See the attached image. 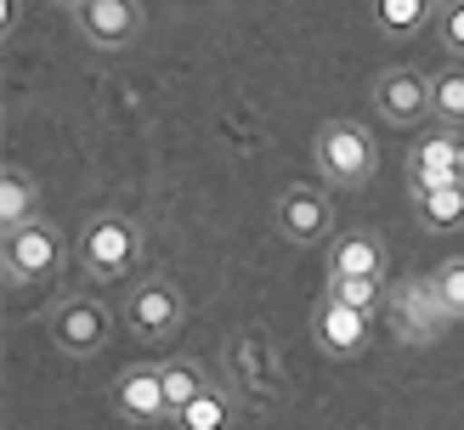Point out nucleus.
I'll use <instances>...</instances> for the list:
<instances>
[{
	"label": "nucleus",
	"mask_w": 464,
	"mask_h": 430,
	"mask_svg": "<svg viewBox=\"0 0 464 430\" xmlns=\"http://www.w3.org/2000/svg\"><path fill=\"white\" fill-rule=\"evenodd\" d=\"M312 165H317L323 181L357 193L380 170V142H374V130L357 125V119H323L317 136H312Z\"/></svg>",
	"instance_id": "f257e3e1"
},
{
	"label": "nucleus",
	"mask_w": 464,
	"mask_h": 430,
	"mask_svg": "<svg viewBox=\"0 0 464 430\" xmlns=\"http://www.w3.org/2000/svg\"><path fill=\"white\" fill-rule=\"evenodd\" d=\"M74 261L85 278L97 283H113V278H130L136 261H142V226L120 210H102L91 215L80 233H74Z\"/></svg>",
	"instance_id": "f03ea898"
},
{
	"label": "nucleus",
	"mask_w": 464,
	"mask_h": 430,
	"mask_svg": "<svg viewBox=\"0 0 464 430\" xmlns=\"http://www.w3.org/2000/svg\"><path fill=\"white\" fill-rule=\"evenodd\" d=\"M120 323L142 346H170L188 329V301H181V289L170 278H136L120 301Z\"/></svg>",
	"instance_id": "7ed1b4c3"
},
{
	"label": "nucleus",
	"mask_w": 464,
	"mask_h": 430,
	"mask_svg": "<svg viewBox=\"0 0 464 430\" xmlns=\"http://www.w3.org/2000/svg\"><path fill=\"white\" fill-rule=\"evenodd\" d=\"M68 261V238L57 233V221L45 215H29L6 226L0 238V266H6V283H52Z\"/></svg>",
	"instance_id": "20e7f679"
},
{
	"label": "nucleus",
	"mask_w": 464,
	"mask_h": 430,
	"mask_svg": "<svg viewBox=\"0 0 464 430\" xmlns=\"http://www.w3.org/2000/svg\"><path fill=\"white\" fill-rule=\"evenodd\" d=\"M227 379L238 385V397L255 402L261 414H272L277 402H284V368H277V351H272V339L261 329H238L227 339Z\"/></svg>",
	"instance_id": "39448f33"
},
{
	"label": "nucleus",
	"mask_w": 464,
	"mask_h": 430,
	"mask_svg": "<svg viewBox=\"0 0 464 430\" xmlns=\"http://www.w3.org/2000/svg\"><path fill=\"white\" fill-rule=\"evenodd\" d=\"M385 317H391V334H397L402 346H436V339L453 329V317L436 301L430 278H397L391 283L385 289Z\"/></svg>",
	"instance_id": "423d86ee"
},
{
	"label": "nucleus",
	"mask_w": 464,
	"mask_h": 430,
	"mask_svg": "<svg viewBox=\"0 0 464 430\" xmlns=\"http://www.w3.org/2000/svg\"><path fill=\"white\" fill-rule=\"evenodd\" d=\"M113 334V311L91 294H68V301L52 311V346L63 357H97Z\"/></svg>",
	"instance_id": "0eeeda50"
},
{
	"label": "nucleus",
	"mask_w": 464,
	"mask_h": 430,
	"mask_svg": "<svg viewBox=\"0 0 464 430\" xmlns=\"http://www.w3.org/2000/svg\"><path fill=\"white\" fill-rule=\"evenodd\" d=\"M368 334H374V317L357 311V306H345V301H334V294H323V301L312 306V346L323 357L352 362V357L368 351Z\"/></svg>",
	"instance_id": "6e6552de"
},
{
	"label": "nucleus",
	"mask_w": 464,
	"mask_h": 430,
	"mask_svg": "<svg viewBox=\"0 0 464 430\" xmlns=\"http://www.w3.org/2000/svg\"><path fill=\"white\" fill-rule=\"evenodd\" d=\"M272 221H277V238H284V244H300V249H306V244H323V238H329L334 204H329V193H323V187L300 181V187H284V193H277Z\"/></svg>",
	"instance_id": "1a4fd4ad"
},
{
	"label": "nucleus",
	"mask_w": 464,
	"mask_h": 430,
	"mask_svg": "<svg viewBox=\"0 0 464 430\" xmlns=\"http://www.w3.org/2000/svg\"><path fill=\"white\" fill-rule=\"evenodd\" d=\"M368 97H374L380 119L397 125V130L430 119V74H420V68H385V74H374Z\"/></svg>",
	"instance_id": "9d476101"
},
{
	"label": "nucleus",
	"mask_w": 464,
	"mask_h": 430,
	"mask_svg": "<svg viewBox=\"0 0 464 430\" xmlns=\"http://www.w3.org/2000/svg\"><path fill=\"white\" fill-rule=\"evenodd\" d=\"M74 29L85 45L97 52H125L142 34V6L136 0H80L74 6Z\"/></svg>",
	"instance_id": "9b49d317"
},
{
	"label": "nucleus",
	"mask_w": 464,
	"mask_h": 430,
	"mask_svg": "<svg viewBox=\"0 0 464 430\" xmlns=\"http://www.w3.org/2000/svg\"><path fill=\"white\" fill-rule=\"evenodd\" d=\"M459 176H464V130L442 125L436 136H420L408 148V193L436 187V181H459Z\"/></svg>",
	"instance_id": "f8f14e48"
},
{
	"label": "nucleus",
	"mask_w": 464,
	"mask_h": 430,
	"mask_svg": "<svg viewBox=\"0 0 464 430\" xmlns=\"http://www.w3.org/2000/svg\"><path fill=\"white\" fill-rule=\"evenodd\" d=\"M113 407H120L125 425H165L170 419V402H165V374L136 362L113 379Z\"/></svg>",
	"instance_id": "ddd939ff"
},
{
	"label": "nucleus",
	"mask_w": 464,
	"mask_h": 430,
	"mask_svg": "<svg viewBox=\"0 0 464 430\" xmlns=\"http://www.w3.org/2000/svg\"><path fill=\"white\" fill-rule=\"evenodd\" d=\"M385 244H380V233H340V238H329V272L323 278H385Z\"/></svg>",
	"instance_id": "4468645a"
},
{
	"label": "nucleus",
	"mask_w": 464,
	"mask_h": 430,
	"mask_svg": "<svg viewBox=\"0 0 464 430\" xmlns=\"http://www.w3.org/2000/svg\"><path fill=\"white\" fill-rule=\"evenodd\" d=\"M413 215L430 233H459L464 226V176L459 181H436V187H413Z\"/></svg>",
	"instance_id": "2eb2a0df"
},
{
	"label": "nucleus",
	"mask_w": 464,
	"mask_h": 430,
	"mask_svg": "<svg viewBox=\"0 0 464 430\" xmlns=\"http://www.w3.org/2000/svg\"><path fill=\"white\" fill-rule=\"evenodd\" d=\"M238 425V402H232L221 385H204V391L176 414V430H232Z\"/></svg>",
	"instance_id": "dca6fc26"
},
{
	"label": "nucleus",
	"mask_w": 464,
	"mask_h": 430,
	"mask_svg": "<svg viewBox=\"0 0 464 430\" xmlns=\"http://www.w3.org/2000/svg\"><path fill=\"white\" fill-rule=\"evenodd\" d=\"M34 204H40V181H34L29 170H23V165H6V170H0V226H17V221L40 215Z\"/></svg>",
	"instance_id": "f3484780"
},
{
	"label": "nucleus",
	"mask_w": 464,
	"mask_h": 430,
	"mask_svg": "<svg viewBox=\"0 0 464 430\" xmlns=\"http://www.w3.org/2000/svg\"><path fill=\"white\" fill-rule=\"evenodd\" d=\"M430 113L442 125L464 130V62L442 68V74H430Z\"/></svg>",
	"instance_id": "a211bd4d"
},
{
	"label": "nucleus",
	"mask_w": 464,
	"mask_h": 430,
	"mask_svg": "<svg viewBox=\"0 0 464 430\" xmlns=\"http://www.w3.org/2000/svg\"><path fill=\"white\" fill-rule=\"evenodd\" d=\"M159 374H165V402H170V419H176L181 407H188V402L204 391V385H210V374H204L193 357H170Z\"/></svg>",
	"instance_id": "6ab92c4d"
},
{
	"label": "nucleus",
	"mask_w": 464,
	"mask_h": 430,
	"mask_svg": "<svg viewBox=\"0 0 464 430\" xmlns=\"http://www.w3.org/2000/svg\"><path fill=\"white\" fill-rule=\"evenodd\" d=\"M425 17H430L425 0H374V29L391 34V40L420 34V29H425Z\"/></svg>",
	"instance_id": "aec40b11"
},
{
	"label": "nucleus",
	"mask_w": 464,
	"mask_h": 430,
	"mask_svg": "<svg viewBox=\"0 0 464 430\" xmlns=\"http://www.w3.org/2000/svg\"><path fill=\"white\" fill-rule=\"evenodd\" d=\"M385 278H323V294H334V301H345V306H357V311H385Z\"/></svg>",
	"instance_id": "412c9836"
},
{
	"label": "nucleus",
	"mask_w": 464,
	"mask_h": 430,
	"mask_svg": "<svg viewBox=\"0 0 464 430\" xmlns=\"http://www.w3.org/2000/svg\"><path fill=\"white\" fill-rule=\"evenodd\" d=\"M430 289H436V301L448 306L453 323H464V255H448L442 266L430 272Z\"/></svg>",
	"instance_id": "4be33fe9"
},
{
	"label": "nucleus",
	"mask_w": 464,
	"mask_h": 430,
	"mask_svg": "<svg viewBox=\"0 0 464 430\" xmlns=\"http://www.w3.org/2000/svg\"><path fill=\"white\" fill-rule=\"evenodd\" d=\"M436 45L464 62V0H442L436 6Z\"/></svg>",
	"instance_id": "5701e85b"
},
{
	"label": "nucleus",
	"mask_w": 464,
	"mask_h": 430,
	"mask_svg": "<svg viewBox=\"0 0 464 430\" xmlns=\"http://www.w3.org/2000/svg\"><path fill=\"white\" fill-rule=\"evenodd\" d=\"M17 6H23V0H6V6H0V34L17 29Z\"/></svg>",
	"instance_id": "b1692460"
},
{
	"label": "nucleus",
	"mask_w": 464,
	"mask_h": 430,
	"mask_svg": "<svg viewBox=\"0 0 464 430\" xmlns=\"http://www.w3.org/2000/svg\"><path fill=\"white\" fill-rule=\"evenodd\" d=\"M57 6H68V12H74V6H80V0H57Z\"/></svg>",
	"instance_id": "393cba45"
},
{
	"label": "nucleus",
	"mask_w": 464,
	"mask_h": 430,
	"mask_svg": "<svg viewBox=\"0 0 464 430\" xmlns=\"http://www.w3.org/2000/svg\"><path fill=\"white\" fill-rule=\"evenodd\" d=\"M425 6H436V0H425Z\"/></svg>",
	"instance_id": "a878e982"
}]
</instances>
